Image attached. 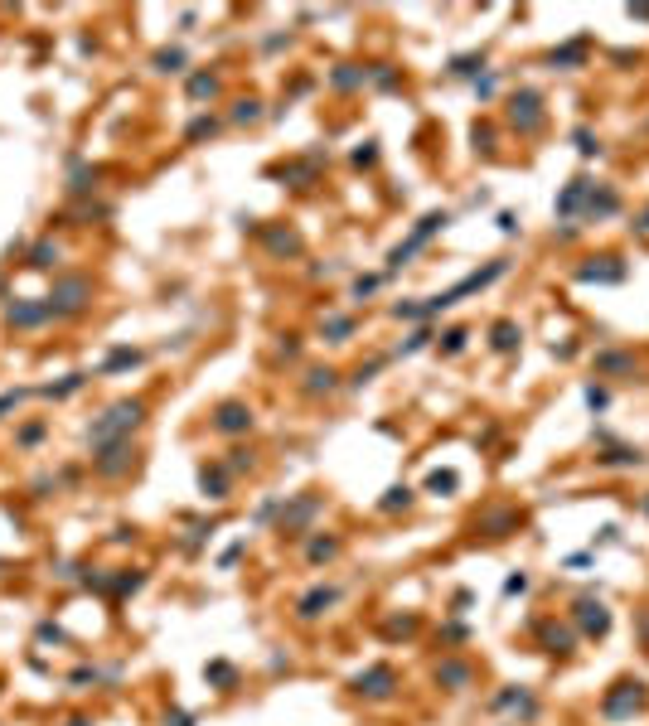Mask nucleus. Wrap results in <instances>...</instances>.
Segmentation results:
<instances>
[{
  "instance_id": "obj_1",
  "label": "nucleus",
  "mask_w": 649,
  "mask_h": 726,
  "mask_svg": "<svg viewBox=\"0 0 649 726\" xmlns=\"http://www.w3.org/2000/svg\"><path fill=\"white\" fill-rule=\"evenodd\" d=\"M146 421V407L141 402H116L102 421H93V445H107V441H121V431H131V426H141Z\"/></svg>"
},
{
  "instance_id": "obj_2",
  "label": "nucleus",
  "mask_w": 649,
  "mask_h": 726,
  "mask_svg": "<svg viewBox=\"0 0 649 726\" xmlns=\"http://www.w3.org/2000/svg\"><path fill=\"white\" fill-rule=\"evenodd\" d=\"M88 296H93L88 281H83V276H68V281L54 286V296H49L44 306H49V315H78L83 306H88Z\"/></svg>"
},
{
  "instance_id": "obj_3",
  "label": "nucleus",
  "mask_w": 649,
  "mask_h": 726,
  "mask_svg": "<svg viewBox=\"0 0 649 726\" xmlns=\"http://www.w3.org/2000/svg\"><path fill=\"white\" fill-rule=\"evenodd\" d=\"M126 465H131V445H126V441H107V445H102V455H97V475L116 480Z\"/></svg>"
},
{
  "instance_id": "obj_4",
  "label": "nucleus",
  "mask_w": 649,
  "mask_h": 726,
  "mask_svg": "<svg viewBox=\"0 0 649 726\" xmlns=\"http://www.w3.org/2000/svg\"><path fill=\"white\" fill-rule=\"evenodd\" d=\"M214 426L223 431V436H237V431H247V426H252V412H247L242 402H223L218 416H214Z\"/></svg>"
},
{
  "instance_id": "obj_5",
  "label": "nucleus",
  "mask_w": 649,
  "mask_h": 726,
  "mask_svg": "<svg viewBox=\"0 0 649 726\" xmlns=\"http://www.w3.org/2000/svg\"><path fill=\"white\" fill-rule=\"evenodd\" d=\"M363 697H388L393 693V668H368V673H359V683H354Z\"/></svg>"
},
{
  "instance_id": "obj_6",
  "label": "nucleus",
  "mask_w": 649,
  "mask_h": 726,
  "mask_svg": "<svg viewBox=\"0 0 649 726\" xmlns=\"http://www.w3.org/2000/svg\"><path fill=\"white\" fill-rule=\"evenodd\" d=\"M577 615L586 624V634H606V629H611V615H606L601 601H577Z\"/></svg>"
},
{
  "instance_id": "obj_7",
  "label": "nucleus",
  "mask_w": 649,
  "mask_h": 726,
  "mask_svg": "<svg viewBox=\"0 0 649 726\" xmlns=\"http://www.w3.org/2000/svg\"><path fill=\"white\" fill-rule=\"evenodd\" d=\"M645 702V693H640V683H620V693H611V702H606V712L611 717H625L630 707H640Z\"/></svg>"
},
{
  "instance_id": "obj_8",
  "label": "nucleus",
  "mask_w": 649,
  "mask_h": 726,
  "mask_svg": "<svg viewBox=\"0 0 649 726\" xmlns=\"http://www.w3.org/2000/svg\"><path fill=\"white\" fill-rule=\"evenodd\" d=\"M514 121H519L524 131H533V126H542V111H538V93H519V97H514Z\"/></svg>"
},
{
  "instance_id": "obj_9",
  "label": "nucleus",
  "mask_w": 649,
  "mask_h": 726,
  "mask_svg": "<svg viewBox=\"0 0 649 726\" xmlns=\"http://www.w3.org/2000/svg\"><path fill=\"white\" fill-rule=\"evenodd\" d=\"M324 606H334V591H329V586H315V591L301 601V620H315Z\"/></svg>"
},
{
  "instance_id": "obj_10",
  "label": "nucleus",
  "mask_w": 649,
  "mask_h": 726,
  "mask_svg": "<svg viewBox=\"0 0 649 726\" xmlns=\"http://www.w3.org/2000/svg\"><path fill=\"white\" fill-rule=\"evenodd\" d=\"M49 319V306H10V324H44Z\"/></svg>"
},
{
  "instance_id": "obj_11",
  "label": "nucleus",
  "mask_w": 649,
  "mask_h": 726,
  "mask_svg": "<svg viewBox=\"0 0 649 726\" xmlns=\"http://www.w3.org/2000/svg\"><path fill=\"white\" fill-rule=\"evenodd\" d=\"M436 678H441V683H451V688H465V683H470V668H465V663H441V668H436Z\"/></svg>"
},
{
  "instance_id": "obj_12",
  "label": "nucleus",
  "mask_w": 649,
  "mask_h": 726,
  "mask_svg": "<svg viewBox=\"0 0 649 726\" xmlns=\"http://www.w3.org/2000/svg\"><path fill=\"white\" fill-rule=\"evenodd\" d=\"M514 344H519V324H509V319H504V324H494V349H499V354H509Z\"/></svg>"
},
{
  "instance_id": "obj_13",
  "label": "nucleus",
  "mask_w": 649,
  "mask_h": 726,
  "mask_svg": "<svg viewBox=\"0 0 649 726\" xmlns=\"http://www.w3.org/2000/svg\"><path fill=\"white\" fill-rule=\"evenodd\" d=\"M131 363H141V354L136 349H116L107 363H102V373H116V368H131Z\"/></svg>"
},
{
  "instance_id": "obj_14",
  "label": "nucleus",
  "mask_w": 649,
  "mask_h": 726,
  "mask_svg": "<svg viewBox=\"0 0 649 726\" xmlns=\"http://www.w3.org/2000/svg\"><path fill=\"white\" fill-rule=\"evenodd\" d=\"M54 262H58V247H54V242H39V247L29 252V267H54Z\"/></svg>"
},
{
  "instance_id": "obj_15",
  "label": "nucleus",
  "mask_w": 649,
  "mask_h": 726,
  "mask_svg": "<svg viewBox=\"0 0 649 726\" xmlns=\"http://www.w3.org/2000/svg\"><path fill=\"white\" fill-rule=\"evenodd\" d=\"M199 484H204V494L223 499V484H228V480H223V470H204V475H199Z\"/></svg>"
},
{
  "instance_id": "obj_16",
  "label": "nucleus",
  "mask_w": 649,
  "mask_h": 726,
  "mask_svg": "<svg viewBox=\"0 0 649 726\" xmlns=\"http://www.w3.org/2000/svg\"><path fill=\"white\" fill-rule=\"evenodd\" d=\"M83 383H88V373H68V383H58V388H44V393H49V397H68V393H78Z\"/></svg>"
},
{
  "instance_id": "obj_17",
  "label": "nucleus",
  "mask_w": 649,
  "mask_h": 726,
  "mask_svg": "<svg viewBox=\"0 0 649 726\" xmlns=\"http://www.w3.org/2000/svg\"><path fill=\"white\" fill-rule=\"evenodd\" d=\"M155 63H160L165 73H180V68H185V54H180V49H165V54H155Z\"/></svg>"
},
{
  "instance_id": "obj_18",
  "label": "nucleus",
  "mask_w": 649,
  "mask_h": 726,
  "mask_svg": "<svg viewBox=\"0 0 649 726\" xmlns=\"http://www.w3.org/2000/svg\"><path fill=\"white\" fill-rule=\"evenodd\" d=\"M407 499H412V489H407V484H398V489H388L383 509H407Z\"/></svg>"
},
{
  "instance_id": "obj_19",
  "label": "nucleus",
  "mask_w": 649,
  "mask_h": 726,
  "mask_svg": "<svg viewBox=\"0 0 649 726\" xmlns=\"http://www.w3.org/2000/svg\"><path fill=\"white\" fill-rule=\"evenodd\" d=\"M214 78H204V73H199V78H189V97H214Z\"/></svg>"
},
{
  "instance_id": "obj_20",
  "label": "nucleus",
  "mask_w": 649,
  "mask_h": 726,
  "mask_svg": "<svg viewBox=\"0 0 649 726\" xmlns=\"http://www.w3.org/2000/svg\"><path fill=\"white\" fill-rule=\"evenodd\" d=\"M329 388H334V373H329V368H315V373H311V393H329Z\"/></svg>"
},
{
  "instance_id": "obj_21",
  "label": "nucleus",
  "mask_w": 649,
  "mask_h": 726,
  "mask_svg": "<svg viewBox=\"0 0 649 726\" xmlns=\"http://www.w3.org/2000/svg\"><path fill=\"white\" fill-rule=\"evenodd\" d=\"M427 489H432V494H451V489H455V475H451V470H446V475H432Z\"/></svg>"
},
{
  "instance_id": "obj_22",
  "label": "nucleus",
  "mask_w": 649,
  "mask_h": 726,
  "mask_svg": "<svg viewBox=\"0 0 649 726\" xmlns=\"http://www.w3.org/2000/svg\"><path fill=\"white\" fill-rule=\"evenodd\" d=\"M334 552H339V542H334V537H320V542L311 547V557H315V562H324V557H334Z\"/></svg>"
},
{
  "instance_id": "obj_23",
  "label": "nucleus",
  "mask_w": 649,
  "mask_h": 726,
  "mask_svg": "<svg viewBox=\"0 0 649 726\" xmlns=\"http://www.w3.org/2000/svg\"><path fill=\"white\" fill-rule=\"evenodd\" d=\"M272 247H276V252H296L301 242H296V232H272Z\"/></svg>"
},
{
  "instance_id": "obj_24",
  "label": "nucleus",
  "mask_w": 649,
  "mask_h": 726,
  "mask_svg": "<svg viewBox=\"0 0 649 726\" xmlns=\"http://www.w3.org/2000/svg\"><path fill=\"white\" fill-rule=\"evenodd\" d=\"M199 136H214V116H199V121L189 126V141H199Z\"/></svg>"
},
{
  "instance_id": "obj_25",
  "label": "nucleus",
  "mask_w": 649,
  "mask_h": 726,
  "mask_svg": "<svg viewBox=\"0 0 649 726\" xmlns=\"http://www.w3.org/2000/svg\"><path fill=\"white\" fill-rule=\"evenodd\" d=\"M204 673H209V678H214V683H223V688H228V683H233V668H228V663H214V668H204Z\"/></svg>"
},
{
  "instance_id": "obj_26",
  "label": "nucleus",
  "mask_w": 649,
  "mask_h": 726,
  "mask_svg": "<svg viewBox=\"0 0 649 726\" xmlns=\"http://www.w3.org/2000/svg\"><path fill=\"white\" fill-rule=\"evenodd\" d=\"M480 63H485V58H480V54H475V58H455V68H451V73H460V78H465V73H475V68H480Z\"/></svg>"
},
{
  "instance_id": "obj_27",
  "label": "nucleus",
  "mask_w": 649,
  "mask_h": 726,
  "mask_svg": "<svg viewBox=\"0 0 649 726\" xmlns=\"http://www.w3.org/2000/svg\"><path fill=\"white\" fill-rule=\"evenodd\" d=\"M441 349H446V354H455V349H465V329H451V334H446V344H441Z\"/></svg>"
},
{
  "instance_id": "obj_28",
  "label": "nucleus",
  "mask_w": 649,
  "mask_h": 726,
  "mask_svg": "<svg viewBox=\"0 0 649 726\" xmlns=\"http://www.w3.org/2000/svg\"><path fill=\"white\" fill-rule=\"evenodd\" d=\"M581 58V44H572V49H562V54H552V63H577Z\"/></svg>"
},
{
  "instance_id": "obj_29",
  "label": "nucleus",
  "mask_w": 649,
  "mask_h": 726,
  "mask_svg": "<svg viewBox=\"0 0 649 726\" xmlns=\"http://www.w3.org/2000/svg\"><path fill=\"white\" fill-rule=\"evenodd\" d=\"M577 150H581V155H596V141H591V131H577Z\"/></svg>"
},
{
  "instance_id": "obj_30",
  "label": "nucleus",
  "mask_w": 649,
  "mask_h": 726,
  "mask_svg": "<svg viewBox=\"0 0 649 726\" xmlns=\"http://www.w3.org/2000/svg\"><path fill=\"white\" fill-rule=\"evenodd\" d=\"M324 329H329V334H334V339H344V334H349V329H354V319H329V324H324Z\"/></svg>"
},
{
  "instance_id": "obj_31",
  "label": "nucleus",
  "mask_w": 649,
  "mask_h": 726,
  "mask_svg": "<svg viewBox=\"0 0 649 726\" xmlns=\"http://www.w3.org/2000/svg\"><path fill=\"white\" fill-rule=\"evenodd\" d=\"M39 639H44V644H49V639L63 644V629H58V624H39Z\"/></svg>"
},
{
  "instance_id": "obj_32",
  "label": "nucleus",
  "mask_w": 649,
  "mask_h": 726,
  "mask_svg": "<svg viewBox=\"0 0 649 726\" xmlns=\"http://www.w3.org/2000/svg\"><path fill=\"white\" fill-rule=\"evenodd\" d=\"M233 116H237V121H257V102H237Z\"/></svg>"
},
{
  "instance_id": "obj_33",
  "label": "nucleus",
  "mask_w": 649,
  "mask_h": 726,
  "mask_svg": "<svg viewBox=\"0 0 649 726\" xmlns=\"http://www.w3.org/2000/svg\"><path fill=\"white\" fill-rule=\"evenodd\" d=\"M165 726H194V717H189V712H170V717H165Z\"/></svg>"
},
{
  "instance_id": "obj_34",
  "label": "nucleus",
  "mask_w": 649,
  "mask_h": 726,
  "mask_svg": "<svg viewBox=\"0 0 649 726\" xmlns=\"http://www.w3.org/2000/svg\"><path fill=\"white\" fill-rule=\"evenodd\" d=\"M524 586H529V576H524V571H519V576H509V581H504V591H509V596H514V591H524Z\"/></svg>"
},
{
  "instance_id": "obj_35",
  "label": "nucleus",
  "mask_w": 649,
  "mask_h": 726,
  "mask_svg": "<svg viewBox=\"0 0 649 726\" xmlns=\"http://www.w3.org/2000/svg\"><path fill=\"white\" fill-rule=\"evenodd\" d=\"M19 397H24V393H5V397H0V416L10 412V407H15V402H19Z\"/></svg>"
},
{
  "instance_id": "obj_36",
  "label": "nucleus",
  "mask_w": 649,
  "mask_h": 726,
  "mask_svg": "<svg viewBox=\"0 0 649 726\" xmlns=\"http://www.w3.org/2000/svg\"><path fill=\"white\" fill-rule=\"evenodd\" d=\"M640 228H649V213H645V223H640Z\"/></svg>"
},
{
  "instance_id": "obj_37",
  "label": "nucleus",
  "mask_w": 649,
  "mask_h": 726,
  "mask_svg": "<svg viewBox=\"0 0 649 726\" xmlns=\"http://www.w3.org/2000/svg\"><path fill=\"white\" fill-rule=\"evenodd\" d=\"M68 726H88V722H68Z\"/></svg>"
}]
</instances>
